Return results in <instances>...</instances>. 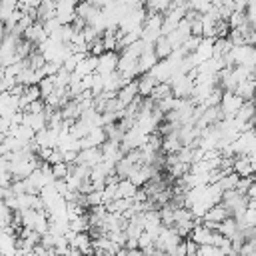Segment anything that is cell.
<instances>
[{
    "label": "cell",
    "instance_id": "cell-13",
    "mask_svg": "<svg viewBox=\"0 0 256 256\" xmlns=\"http://www.w3.org/2000/svg\"><path fill=\"white\" fill-rule=\"evenodd\" d=\"M154 52L158 54V58H160V60L168 58V56L174 52V46L170 44L168 36H160V38L156 40V44H154Z\"/></svg>",
    "mask_w": 256,
    "mask_h": 256
},
{
    "label": "cell",
    "instance_id": "cell-9",
    "mask_svg": "<svg viewBox=\"0 0 256 256\" xmlns=\"http://www.w3.org/2000/svg\"><path fill=\"white\" fill-rule=\"evenodd\" d=\"M234 118L238 120L240 128H242V124H246V122H254V118H256V102H254V100H244V104L240 106V110L236 112Z\"/></svg>",
    "mask_w": 256,
    "mask_h": 256
},
{
    "label": "cell",
    "instance_id": "cell-10",
    "mask_svg": "<svg viewBox=\"0 0 256 256\" xmlns=\"http://www.w3.org/2000/svg\"><path fill=\"white\" fill-rule=\"evenodd\" d=\"M158 62H160V58H158V54L154 50H144L142 56L138 58V70H140V74L150 72Z\"/></svg>",
    "mask_w": 256,
    "mask_h": 256
},
{
    "label": "cell",
    "instance_id": "cell-12",
    "mask_svg": "<svg viewBox=\"0 0 256 256\" xmlns=\"http://www.w3.org/2000/svg\"><path fill=\"white\" fill-rule=\"evenodd\" d=\"M138 188H140V186H136L130 178H122V180L118 182V198H130V200H134Z\"/></svg>",
    "mask_w": 256,
    "mask_h": 256
},
{
    "label": "cell",
    "instance_id": "cell-15",
    "mask_svg": "<svg viewBox=\"0 0 256 256\" xmlns=\"http://www.w3.org/2000/svg\"><path fill=\"white\" fill-rule=\"evenodd\" d=\"M68 172H70V164H68V162L62 160V162L52 164V174H54V178H66Z\"/></svg>",
    "mask_w": 256,
    "mask_h": 256
},
{
    "label": "cell",
    "instance_id": "cell-4",
    "mask_svg": "<svg viewBox=\"0 0 256 256\" xmlns=\"http://www.w3.org/2000/svg\"><path fill=\"white\" fill-rule=\"evenodd\" d=\"M104 156H102V148L100 146H90V148H82L78 152V158H76V164H86L90 168H94L98 162H102Z\"/></svg>",
    "mask_w": 256,
    "mask_h": 256
},
{
    "label": "cell",
    "instance_id": "cell-7",
    "mask_svg": "<svg viewBox=\"0 0 256 256\" xmlns=\"http://www.w3.org/2000/svg\"><path fill=\"white\" fill-rule=\"evenodd\" d=\"M136 96H140V94H138V80H136V78L130 80L128 84H124V86L118 90V94H116V98H118V102L122 104V108H126Z\"/></svg>",
    "mask_w": 256,
    "mask_h": 256
},
{
    "label": "cell",
    "instance_id": "cell-8",
    "mask_svg": "<svg viewBox=\"0 0 256 256\" xmlns=\"http://www.w3.org/2000/svg\"><path fill=\"white\" fill-rule=\"evenodd\" d=\"M138 94L140 96H150L152 94V90L156 88V84H158V78L152 74V72H144V74H140L138 78Z\"/></svg>",
    "mask_w": 256,
    "mask_h": 256
},
{
    "label": "cell",
    "instance_id": "cell-17",
    "mask_svg": "<svg viewBox=\"0 0 256 256\" xmlns=\"http://www.w3.org/2000/svg\"><path fill=\"white\" fill-rule=\"evenodd\" d=\"M80 2H94V0H80Z\"/></svg>",
    "mask_w": 256,
    "mask_h": 256
},
{
    "label": "cell",
    "instance_id": "cell-14",
    "mask_svg": "<svg viewBox=\"0 0 256 256\" xmlns=\"http://www.w3.org/2000/svg\"><path fill=\"white\" fill-rule=\"evenodd\" d=\"M38 86H40V92H42V98H46V96H50L54 90H56V74L54 76H44L40 82H38Z\"/></svg>",
    "mask_w": 256,
    "mask_h": 256
},
{
    "label": "cell",
    "instance_id": "cell-18",
    "mask_svg": "<svg viewBox=\"0 0 256 256\" xmlns=\"http://www.w3.org/2000/svg\"><path fill=\"white\" fill-rule=\"evenodd\" d=\"M254 102H256V98H254Z\"/></svg>",
    "mask_w": 256,
    "mask_h": 256
},
{
    "label": "cell",
    "instance_id": "cell-3",
    "mask_svg": "<svg viewBox=\"0 0 256 256\" xmlns=\"http://www.w3.org/2000/svg\"><path fill=\"white\" fill-rule=\"evenodd\" d=\"M118 60H120V52H116V50L104 52L102 56H98V68H96V72L104 76V74H110V72L118 70Z\"/></svg>",
    "mask_w": 256,
    "mask_h": 256
},
{
    "label": "cell",
    "instance_id": "cell-6",
    "mask_svg": "<svg viewBox=\"0 0 256 256\" xmlns=\"http://www.w3.org/2000/svg\"><path fill=\"white\" fill-rule=\"evenodd\" d=\"M228 216H232V212H230V208L220 200V202H216L214 206H210L208 208V212L204 214V222H224Z\"/></svg>",
    "mask_w": 256,
    "mask_h": 256
},
{
    "label": "cell",
    "instance_id": "cell-11",
    "mask_svg": "<svg viewBox=\"0 0 256 256\" xmlns=\"http://www.w3.org/2000/svg\"><path fill=\"white\" fill-rule=\"evenodd\" d=\"M234 92L238 96H242V100H254L256 98V80H254V76L244 80V82H240Z\"/></svg>",
    "mask_w": 256,
    "mask_h": 256
},
{
    "label": "cell",
    "instance_id": "cell-16",
    "mask_svg": "<svg viewBox=\"0 0 256 256\" xmlns=\"http://www.w3.org/2000/svg\"><path fill=\"white\" fill-rule=\"evenodd\" d=\"M184 242H186V254H198V242H194L190 236L188 238H184Z\"/></svg>",
    "mask_w": 256,
    "mask_h": 256
},
{
    "label": "cell",
    "instance_id": "cell-1",
    "mask_svg": "<svg viewBox=\"0 0 256 256\" xmlns=\"http://www.w3.org/2000/svg\"><path fill=\"white\" fill-rule=\"evenodd\" d=\"M80 0H56V18L62 24H70L76 18V6Z\"/></svg>",
    "mask_w": 256,
    "mask_h": 256
},
{
    "label": "cell",
    "instance_id": "cell-5",
    "mask_svg": "<svg viewBox=\"0 0 256 256\" xmlns=\"http://www.w3.org/2000/svg\"><path fill=\"white\" fill-rule=\"evenodd\" d=\"M26 40H30L32 44H42L44 40H48V32H46V28H44V22H40V20H36L34 24H30L26 30H24V34H22Z\"/></svg>",
    "mask_w": 256,
    "mask_h": 256
},
{
    "label": "cell",
    "instance_id": "cell-2",
    "mask_svg": "<svg viewBox=\"0 0 256 256\" xmlns=\"http://www.w3.org/2000/svg\"><path fill=\"white\" fill-rule=\"evenodd\" d=\"M242 104H244L242 96H238V94L232 92V90H224V94H222V102H220V108H222L224 116H236V112L240 110Z\"/></svg>",
    "mask_w": 256,
    "mask_h": 256
}]
</instances>
